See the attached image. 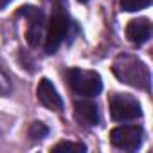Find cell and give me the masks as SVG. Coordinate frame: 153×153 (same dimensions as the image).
Here are the masks:
<instances>
[{"mask_svg":"<svg viewBox=\"0 0 153 153\" xmlns=\"http://www.w3.org/2000/svg\"><path fill=\"white\" fill-rule=\"evenodd\" d=\"M142 128L137 124L131 126H117L110 131V140L115 148L124 149V151H135L139 149L140 142H142Z\"/></svg>","mask_w":153,"mask_h":153,"instance_id":"6","label":"cell"},{"mask_svg":"<svg viewBox=\"0 0 153 153\" xmlns=\"http://www.w3.org/2000/svg\"><path fill=\"white\" fill-rule=\"evenodd\" d=\"M126 36L131 43L135 45H142L149 40L151 36V24L148 18H135L131 22H128L126 25Z\"/></svg>","mask_w":153,"mask_h":153,"instance_id":"9","label":"cell"},{"mask_svg":"<svg viewBox=\"0 0 153 153\" xmlns=\"http://www.w3.org/2000/svg\"><path fill=\"white\" fill-rule=\"evenodd\" d=\"M51 9L52 11H51V18L45 27V38H43L47 54H54L59 49V45L68 36L70 25H72L65 0H51Z\"/></svg>","mask_w":153,"mask_h":153,"instance_id":"1","label":"cell"},{"mask_svg":"<svg viewBox=\"0 0 153 153\" xmlns=\"http://www.w3.org/2000/svg\"><path fill=\"white\" fill-rule=\"evenodd\" d=\"M151 4V0H121V7L123 11L133 13V11H140L144 7H148Z\"/></svg>","mask_w":153,"mask_h":153,"instance_id":"11","label":"cell"},{"mask_svg":"<svg viewBox=\"0 0 153 153\" xmlns=\"http://www.w3.org/2000/svg\"><path fill=\"white\" fill-rule=\"evenodd\" d=\"M74 117L81 126L92 128L99 123V110L97 105L90 99H79L74 103Z\"/></svg>","mask_w":153,"mask_h":153,"instance_id":"7","label":"cell"},{"mask_svg":"<svg viewBox=\"0 0 153 153\" xmlns=\"http://www.w3.org/2000/svg\"><path fill=\"white\" fill-rule=\"evenodd\" d=\"M112 70L115 74V78L124 83L130 85L133 88H140V90H149V70L148 67L135 56L131 54H119L114 59Z\"/></svg>","mask_w":153,"mask_h":153,"instance_id":"2","label":"cell"},{"mask_svg":"<svg viewBox=\"0 0 153 153\" xmlns=\"http://www.w3.org/2000/svg\"><path fill=\"white\" fill-rule=\"evenodd\" d=\"M9 2H13V0H0V9H4Z\"/></svg>","mask_w":153,"mask_h":153,"instance_id":"14","label":"cell"},{"mask_svg":"<svg viewBox=\"0 0 153 153\" xmlns=\"http://www.w3.org/2000/svg\"><path fill=\"white\" fill-rule=\"evenodd\" d=\"M36 96H38L40 103H42L45 108L54 110V112H61V110H63V101H61L58 90L54 88V85H52L47 78H43V79L40 81L38 90H36Z\"/></svg>","mask_w":153,"mask_h":153,"instance_id":"8","label":"cell"},{"mask_svg":"<svg viewBox=\"0 0 153 153\" xmlns=\"http://www.w3.org/2000/svg\"><path fill=\"white\" fill-rule=\"evenodd\" d=\"M47 133H49V130H47V126L42 124V123H33L31 128H29V137L34 139V140H40V139L47 137Z\"/></svg>","mask_w":153,"mask_h":153,"instance_id":"12","label":"cell"},{"mask_svg":"<svg viewBox=\"0 0 153 153\" xmlns=\"http://www.w3.org/2000/svg\"><path fill=\"white\" fill-rule=\"evenodd\" d=\"M11 92V83H9V78L6 76V72L0 68V96H7Z\"/></svg>","mask_w":153,"mask_h":153,"instance_id":"13","label":"cell"},{"mask_svg":"<svg viewBox=\"0 0 153 153\" xmlns=\"http://www.w3.org/2000/svg\"><path fill=\"white\" fill-rule=\"evenodd\" d=\"M108 108H110L112 119L117 123L133 121V119H139L142 115L140 103L128 94H112L108 99Z\"/></svg>","mask_w":153,"mask_h":153,"instance_id":"4","label":"cell"},{"mask_svg":"<svg viewBox=\"0 0 153 153\" xmlns=\"http://www.w3.org/2000/svg\"><path fill=\"white\" fill-rule=\"evenodd\" d=\"M20 15H24L27 18V31H25V38L29 42V45L33 47H38L43 38H45V16H43V11L38 9V7H22Z\"/></svg>","mask_w":153,"mask_h":153,"instance_id":"5","label":"cell"},{"mask_svg":"<svg viewBox=\"0 0 153 153\" xmlns=\"http://www.w3.org/2000/svg\"><path fill=\"white\" fill-rule=\"evenodd\" d=\"M78 2H83V4H87V2H88V0H78Z\"/></svg>","mask_w":153,"mask_h":153,"instance_id":"15","label":"cell"},{"mask_svg":"<svg viewBox=\"0 0 153 153\" xmlns=\"http://www.w3.org/2000/svg\"><path fill=\"white\" fill-rule=\"evenodd\" d=\"M52 151H70V153H81V151H87V146H85V144H81V142H68V140H65V142H58V144L52 148Z\"/></svg>","mask_w":153,"mask_h":153,"instance_id":"10","label":"cell"},{"mask_svg":"<svg viewBox=\"0 0 153 153\" xmlns=\"http://www.w3.org/2000/svg\"><path fill=\"white\" fill-rule=\"evenodd\" d=\"M68 87L81 97H94L103 90L101 76L96 70H83V68H68L67 70Z\"/></svg>","mask_w":153,"mask_h":153,"instance_id":"3","label":"cell"}]
</instances>
